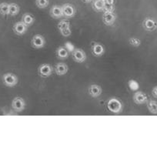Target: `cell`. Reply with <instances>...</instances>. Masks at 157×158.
<instances>
[{"instance_id":"cell-1","label":"cell","mask_w":157,"mask_h":158,"mask_svg":"<svg viewBox=\"0 0 157 158\" xmlns=\"http://www.w3.org/2000/svg\"><path fill=\"white\" fill-rule=\"evenodd\" d=\"M107 109L112 114H119L123 110V104L119 100L112 97L108 100Z\"/></svg>"},{"instance_id":"cell-2","label":"cell","mask_w":157,"mask_h":158,"mask_svg":"<svg viewBox=\"0 0 157 158\" xmlns=\"http://www.w3.org/2000/svg\"><path fill=\"white\" fill-rule=\"evenodd\" d=\"M2 82L8 87H14L18 83V77L12 73H5L2 77Z\"/></svg>"},{"instance_id":"cell-3","label":"cell","mask_w":157,"mask_h":158,"mask_svg":"<svg viewBox=\"0 0 157 158\" xmlns=\"http://www.w3.org/2000/svg\"><path fill=\"white\" fill-rule=\"evenodd\" d=\"M38 72L40 77L42 78H47L52 75L53 72V68L49 63H42L38 67Z\"/></svg>"},{"instance_id":"cell-4","label":"cell","mask_w":157,"mask_h":158,"mask_svg":"<svg viewBox=\"0 0 157 158\" xmlns=\"http://www.w3.org/2000/svg\"><path fill=\"white\" fill-rule=\"evenodd\" d=\"M143 29L148 32H153L157 29V21L151 17H146L143 22Z\"/></svg>"},{"instance_id":"cell-5","label":"cell","mask_w":157,"mask_h":158,"mask_svg":"<svg viewBox=\"0 0 157 158\" xmlns=\"http://www.w3.org/2000/svg\"><path fill=\"white\" fill-rule=\"evenodd\" d=\"M31 43H32V46L35 49H39L45 46V45H46V40L43 37V35H40V34H35L32 38Z\"/></svg>"},{"instance_id":"cell-6","label":"cell","mask_w":157,"mask_h":158,"mask_svg":"<svg viewBox=\"0 0 157 158\" xmlns=\"http://www.w3.org/2000/svg\"><path fill=\"white\" fill-rule=\"evenodd\" d=\"M12 107L16 112H22L26 108V102L21 97H15L12 101Z\"/></svg>"},{"instance_id":"cell-7","label":"cell","mask_w":157,"mask_h":158,"mask_svg":"<svg viewBox=\"0 0 157 158\" xmlns=\"http://www.w3.org/2000/svg\"><path fill=\"white\" fill-rule=\"evenodd\" d=\"M72 56L75 63H83L86 60V52L81 49H74L72 52Z\"/></svg>"},{"instance_id":"cell-8","label":"cell","mask_w":157,"mask_h":158,"mask_svg":"<svg viewBox=\"0 0 157 158\" xmlns=\"http://www.w3.org/2000/svg\"><path fill=\"white\" fill-rule=\"evenodd\" d=\"M62 9L63 16L66 17V18H72L75 15V9L72 4L66 3L62 6Z\"/></svg>"},{"instance_id":"cell-9","label":"cell","mask_w":157,"mask_h":158,"mask_svg":"<svg viewBox=\"0 0 157 158\" xmlns=\"http://www.w3.org/2000/svg\"><path fill=\"white\" fill-rule=\"evenodd\" d=\"M116 19V15L114 12H104L103 15V22L106 26H112Z\"/></svg>"},{"instance_id":"cell-10","label":"cell","mask_w":157,"mask_h":158,"mask_svg":"<svg viewBox=\"0 0 157 158\" xmlns=\"http://www.w3.org/2000/svg\"><path fill=\"white\" fill-rule=\"evenodd\" d=\"M133 101L136 104H144L148 101V97L145 93L142 91H136L133 94Z\"/></svg>"},{"instance_id":"cell-11","label":"cell","mask_w":157,"mask_h":158,"mask_svg":"<svg viewBox=\"0 0 157 158\" xmlns=\"http://www.w3.org/2000/svg\"><path fill=\"white\" fill-rule=\"evenodd\" d=\"M28 26H26L25 23H23V22H17L14 24L13 26V31L16 35H22L27 31Z\"/></svg>"},{"instance_id":"cell-12","label":"cell","mask_w":157,"mask_h":158,"mask_svg":"<svg viewBox=\"0 0 157 158\" xmlns=\"http://www.w3.org/2000/svg\"><path fill=\"white\" fill-rule=\"evenodd\" d=\"M92 53L96 57H101L104 55L105 53V48L101 43H94L91 48Z\"/></svg>"},{"instance_id":"cell-13","label":"cell","mask_w":157,"mask_h":158,"mask_svg":"<svg viewBox=\"0 0 157 158\" xmlns=\"http://www.w3.org/2000/svg\"><path fill=\"white\" fill-rule=\"evenodd\" d=\"M88 93H89V96H91L93 98H96L101 95L102 93H103V89H102L101 86H99V85L92 84L88 88Z\"/></svg>"},{"instance_id":"cell-14","label":"cell","mask_w":157,"mask_h":158,"mask_svg":"<svg viewBox=\"0 0 157 158\" xmlns=\"http://www.w3.org/2000/svg\"><path fill=\"white\" fill-rule=\"evenodd\" d=\"M54 70L56 75L64 76L69 71V67L65 63H58L54 67Z\"/></svg>"},{"instance_id":"cell-15","label":"cell","mask_w":157,"mask_h":158,"mask_svg":"<svg viewBox=\"0 0 157 158\" xmlns=\"http://www.w3.org/2000/svg\"><path fill=\"white\" fill-rule=\"evenodd\" d=\"M50 15L54 19H59L63 16V12L62 6H53L50 9Z\"/></svg>"},{"instance_id":"cell-16","label":"cell","mask_w":157,"mask_h":158,"mask_svg":"<svg viewBox=\"0 0 157 158\" xmlns=\"http://www.w3.org/2000/svg\"><path fill=\"white\" fill-rule=\"evenodd\" d=\"M69 52L65 46H59L56 50V56L60 60H66L69 57Z\"/></svg>"},{"instance_id":"cell-17","label":"cell","mask_w":157,"mask_h":158,"mask_svg":"<svg viewBox=\"0 0 157 158\" xmlns=\"http://www.w3.org/2000/svg\"><path fill=\"white\" fill-rule=\"evenodd\" d=\"M22 22H23V23H25L27 26H30L35 22V18L31 13H25L22 18Z\"/></svg>"},{"instance_id":"cell-18","label":"cell","mask_w":157,"mask_h":158,"mask_svg":"<svg viewBox=\"0 0 157 158\" xmlns=\"http://www.w3.org/2000/svg\"><path fill=\"white\" fill-rule=\"evenodd\" d=\"M146 105H147L148 110L151 114H157V101L153 100H148Z\"/></svg>"},{"instance_id":"cell-19","label":"cell","mask_w":157,"mask_h":158,"mask_svg":"<svg viewBox=\"0 0 157 158\" xmlns=\"http://www.w3.org/2000/svg\"><path fill=\"white\" fill-rule=\"evenodd\" d=\"M105 5L104 0H94L92 2V8L97 12H101L104 9Z\"/></svg>"},{"instance_id":"cell-20","label":"cell","mask_w":157,"mask_h":158,"mask_svg":"<svg viewBox=\"0 0 157 158\" xmlns=\"http://www.w3.org/2000/svg\"><path fill=\"white\" fill-rule=\"evenodd\" d=\"M20 11V8L16 3H9V15L12 16L18 15Z\"/></svg>"},{"instance_id":"cell-21","label":"cell","mask_w":157,"mask_h":158,"mask_svg":"<svg viewBox=\"0 0 157 158\" xmlns=\"http://www.w3.org/2000/svg\"><path fill=\"white\" fill-rule=\"evenodd\" d=\"M57 27H58L59 31L65 29H68V28H70V23H69V21L68 19H62L58 22V25H57Z\"/></svg>"},{"instance_id":"cell-22","label":"cell","mask_w":157,"mask_h":158,"mask_svg":"<svg viewBox=\"0 0 157 158\" xmlns=\"http://www.w3.org/2000/svg\"><path fill=\"white\" fill-rule=\"evenodd\" d=\"M9 12V4L7 2L0 3V14L8 15Z\"/></svg>"},{"instance_id":"cell-23","label":"cell","mask_w":157,"mask_h":158,"mask_svg":"<svg viewBox=\"0 0 157 158\" xmlns=\"http://www.w3.org/2000/svg\"><path fill=\"white\" fill-rule=\"evenodd\" d=\"M49 4V0H35V5L39 9H46Z\"/></svg>"},{"instance_id":"cell-24","label":"cell","mask_w":157,"mask_h":158,"mask_svg":"<svg viewBox=\"0 0 157 158\" xmlns=\"http://www.w3.org/2000/svg\"><path fill=\"white\" fill-rule=\"evenodd\" d=\"M129 44L133 47H139L141 45V40L136 37H132L129 40Z\"/></svg>"},{"instance_id":"cell-25","label":"cell","mask_w":157,"mask_h":158,"mask_svg":"<svg viewBox=\"0 0 157 158\" xmlns=\"http://www.w3.org/2000/svg\"><path fill=\"white\" fill-rule=\"evenodd\" d=\"M115 9V5H105L103 12H114Z\"/></svg>"},{"instance_id":"cell-26","label":"cell","mask_w":157,"mask_h":158,"mask_svg":"<svg viewBox=\"0 0 157 158\" xmlns=\"http://www.w3.org/2000/svg\"><path fill=\"white\" fill-rule=\"evenodd\" d=\"M61 35L64 37H69V35H71L72 34V30H71V27L68 28V29H62V30L59 31Z\"/></svg>"},{"instance_id":"cell-27","label":"cell","mask_w":157,"mask_h":158,"mask_svg":"<svg viewBox=\"0 0 157 158\" xmlns=\"http://www.w3.org/2000/svg\"><path fill=\"white\" fill-rule=\"evenodd\" d=\"M152 94L154 97L157 98V86L153 87V89H152Z\"/></svg>"},{"instance_id":"cell-28","label":"cell","mask_w":157,"mask_h":158,"mask_svg":"<svg viewBox=\"0 0 157 158\" xmlns=\"http://www.w3.org/2000/svg\"><path fill=\"white\" fill-rule=\"evenodd\" d=\"M106 5H115V0H104Z\"/></svg>"},{"instance_id":"cell-29","label":"cell","mask_w":157,"mask_h":158,"mask_svg":"<svg viewBox=\"0 0 157 158\" xmlns=\"http://www.w3.org/2000/svg\"><path fill=\"white\" fill-rule=\"evenodd\" d=\"M82 1H83V2H85V3H89V2H91L92 0H82Z\"/></svg>"}]
</instances>
